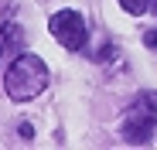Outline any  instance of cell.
Listing matches in <instances>:
<instances>
[{"label": "cell", "mask_w": 157, "mask_h": 150, "mask_svg": "<svg viewBox=\"0 0 157 150\" xmlns=\"http://www.w3.org/2000/svg\"><path fill=\"white\" fill-rule=\"evenodd\" d=\"M44 85H48V65L31 51L17 55L4 75V89L14 103H31L34 96L44 92Z\"/></svg>", "instance_id": "6da1fadb"}, {"label": "cell", "mask_w": 157, "mask_h": 150, "mask_svg": "<svg viewBox=\"0 0 157 150\" xmlns=\"http://www.w3.org/2000/svg\"><path fill=\"white\" fill-rule=\"evenodd\" d=\"M154 126H157V92H140L133 103H130L120 133L130 143H150Z\"/></svg>", "instance_id": "7a4b0ae2"}, {"label": "cell", "mask_w": 157, "mask_h": 150, "mask_svg": "<svg viewBox=\"0 0 157 150\" xmlns=\"http://www.w3.org/2000/svg\"><path fill=\"white\" fill-rule=\"evenodd\" d=\"M48 31L55 34L58 44L68 48V51H82L86 41H89V24H86V17L78 10H58V14H51Z\"/></svg>", "instance_id": "3957f363"}, {"label": "cell", "mask_w": 157, "mask_h": 150, "mask_svg": "<svg viewBox=\"0 0 157 150\" xmlns=\"http://www.w3.org/2000/svg\"><path fill=\"white\" fill-rule=\"evenodd\" d=\"M150 4H154V0H120V7H123L126 14H133V17H140Z\"/></svg>", "instance_id": "277c9868"}, {"label": "cell", "mask_w": 157, "mask_h": 150, "mask_svg": "<svg viewBox=\"0 0 157 150\" xmlns=\"http://www.w3.org/2000/svg\"><path fill=\"white\" fill-rule=\"evenodd\" d=\"M144 44L150 48V51H157V31H147L144 34Z\"/></svg>", "instance_id": "5b68a950"}, {"label": "cell", "mask_w": 157, "mask_h": 150, "mask_svg": "<svg viewBox=\"0 0 157 150\" xmlns=\"http://www.w3.org/2000/svg\"><path fill=\"white\" fill-rule=\"evenodd\" d=\"M4 51H7V41H4V34H0V58H4Z\"/></svg>", "instance_id": "8992f818"}, {"label": "cell", "mask_w": 157, "mask_h": 150, "mask_svg": "<svg viewBox=\"0 0 157 150\" xmlns=\"http://www.w3.org/2000/svg\"><path fill=\"white\" fill-rule=\"evenodd\" d=\"M150 10H154V17H157V0H154V4H150Z\"/></svg>", "instance_id": "52a82bcc"}]
</instances>
